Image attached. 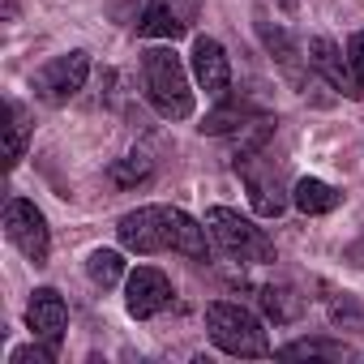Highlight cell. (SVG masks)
Returning <instances> with one entry per match:
<instances>
[{
    "label": "cell",
    "instance_id": "2e32d148",
    "mask_svg": "<svg viewBox=\"0 0 364 364\" xmlns=\"http://www.w3.org/2000/svg\"><path fill=\"white\" fill-rule=\"evenodd\" d=\"M279 355H287V360H304V355H317V360H351L355 351L347 343H330V338H300V343H287Z\"/></svg>",
    "mask_w": 364,
    "mask_h": 364
},
{
    "label": "cell",
    "instance_id": "4fadbf2b",
    "mask_svg": "<svg viewBox=\"0 0 364 364\" xmlns=\"http://www.w3.org/2000/svg\"><path fill=\"white\" fill-rule=\"evenodd\" d=\"M291 202H296L304 215H330V210L343 202V193H338L334 185H326V180H317V176H304V180H296Z\"/></svg>",
    "mask_w": 364,
    "mask_h": 364
},
{
    "label": "cell",
    "instance_id": "ba28073f",
    "mask_svg": "<svg viewBox=\"0 0 364 364\" xmlns=\"http://www.w3.org/2000/svg\"><path fill=\"white\" fill-rule=\"evenodd\" d=\"M236 167L245 171V185H249L253 210H257V215H266V219L283 215V206H287V189H283V176H279V167L266 159V171H257V159H253V154L236 159Z\"/></svg>",
    "mask_w": 364,
    "mask_h": 364
},
{
    "label": "cell",
    "instance_id": "9c48e42d",
    "mask_svg": "<svg viewBox=\"0 0 364 364\" xmlns=\"http://www.w3.org/2000/svg\"><path fill=\"white\" fill-rule=\"evenodd\" d=\"M309 69L321 73V77H326L338 95H347V99H360V95H364V86H360L351 60H347V56L334 48V39H326V35H317V39L309 43Z\"/></svg>",
    "mask_w": 364,
    "mask_h": 364
},
{
    "label": "cell",
    "instance_id": "30bf717a",
    "mask_svg": "<svg viewBox=\"0 0 364 364\" xmlns=\"http://www.w3.org/2000/svg\"><path fill=\"white\" fill-rule=\"evenodd\" d=\"M124 304H129L133 317H154V313H163V309L171 304V283H167V274L154 270V266H137V270L129 274V283H124Z\"/></svg>",
    "mask_w": 364,
    "mask_h": 364
},
{
    "label": "cell",
    "instance_id": "5bb4252c",
    "mask_svg": "<svg viewBox=\"0 0 364 364\" xmlns=\"http://www.w3.org/2000/svg\"><path fill=\"white\" fill-rule=\"evenodd\" d=\"M262 309L274 321H296L304 313V296L287 283H270V287H262Z\"/></svg>",
    "mask_w": 364,
    "mask_h": 364
},
{
    "label": "cell",
    "instance_id": "8fae6325",
    "mask_svg": "<svg viewBox=\"0 0 364 364\" xmlns=\"http://www.w3.org/2000/svg\"><path fill=\"white\" fill-rule=\"evenodd\" d=\"M26 326H31L35 338L60 347L65 326H69V309H65V300H60L56 287H39V291L31 296V304H26Z\"/></svg>",
    "mask_w": 364,
    "mask_h": 364
},
{
    "label": "cell",
    "instance_id": "8992f818",
    "mask_svg": "<svg viewBox=\"0 0 364 364\" xmlns=\"http://www.w3.org/2000/svg\"><path fill=\"white\" fill-rule=\"evenodd\" d=\"M86 73H90V56L86 52H65L56 60H48L39 73H35V95L52 107L69 103L82 86H86Z\"/></svg>",
    "mask_w": 364,
    "mask_h": 364
},
{
    "label": "cell",
    "instance_id": "7c38bea8",
    "mask_svg": "<svg viewBox=\"0 0 364 364\" xmlns=\"http://www.w3.org/2000/svg\"><path fill=\"white\" fill-rule=\"evenodd\" d=\"M193 77H198V86L210 90V95H223V90L232 86L228 52H223L219 39H210V35H198V39H193Z\"/></svg>",
    "mask_w": 364,
    "mask_h": 364
},
{
    "label": "cell",
    "instance_id": "52a82bcc",
    "mask_svg": "<svg viewBox=\"0 0 364 364\" xmlns=\"http://www.w3.org/2000/svg\"><path fill=\"white\" fill-rule=\"evenodd\" d=\"M198 5L202 0H150L141 22H137V35H146V39H180L198 22Z\"/></svg>",
    "mask_w": 364,
    "mask_h": 364
},
{
    "label": "cell",
    "instance_id": "7a4b0ae2",
    "mask_svg": "<svg viewBox=\"0 0 364 364\" xmlns=\"http://www.w3.org/2000/svg\"><path fill=\"white\" fill-rule=\"evenodd\" d=\"M141 77H146V99L154 103L159 116H167V120H189L193 116L189 73H185V65H180V56L171 48H150L141 56Z\"/></svg>",
    "mask_w": 364,
    "mask_h": 364
},
{
    "label": "cell",
    "instance_id": "d6986e66",
    "mask_svg": "<svg viewBox=\"0 0 364 364\" xmlns=\"http://www.w3.org/2000/svg\"><path fill=\"white\" fill-rule=\"evenodd\" d=\"M262 39H266V48L274 52V60H279L287 73H296V60H300V52H296V43L287 39V31H279V26L262 22Z\"/></svg>",
    "mask_w": 364,
    "mask_h": 364
},
{
    "label": "cell",
    "instance_id": "9a60e30c",
    "mask_svg": "<svg viewBox=\"0 0 364 364\" xmlns=\"http://www.w3.org/2000/svg\"><path fill=\"white\" fill-rule=\"evenodd\" d=\"M86 274H90L95 287H116L124 279V257L116 249H95L90 262H86Z\"/></svg>",
    "mask_w": 364,
    "mask_h": 364
},
{
    "label": "cell",
    "instance_id": "5b68a950",
    "mask_svg": "<svg viewBox=\"0 0 364 364\" xmlns=\"http://www.w3.org/2000/svg\"><path fill=\"white\" fill-rule=\"evenodd\" d=\"M5 232H9V240H14L35 266L48 262V253H52V232H48V219H43V210H39L35 202L14 198V202L5 206Z\"/></svg>",
    "mask_w": 364,
    "mask_h": 364
},
{
    "label": "cell",
    "instance_id": "e0dca14e",
    "mask_svg": "<svg viewBox=\"0 0 364 364\" xmlns=\"http://www.w3.org/2000/svg\"><path fill=\"white\" fill-rule=\"evenodd\" d=\"M26 137H31V120H26V107L22 103H9V124H5V159H9V167H18L22 163V154H26Z\"/></svg>",
    "mask_w": 364,
    "mask_h": 364
},
{
    "label": "cell",
    "instance_id": "ac0fdd59",
    "mask_svg": "<svg viewBox=\"0 0 364 364\" xmlns=\"http://www.w3.org/2000/svg\"><path fill=\"white\" fill-rule=\"evenodd\" d=\"M253 116V107L249 103H240V99H232V103H223L219 112H210L206 116V124H202V133H228V129H245V120Z\"/></svg>",
    "mask_w": 364,
    "mask_h": 364
},
{
    "label": "cell",
    "instance_id": "cb8c5ba5",
    "mask_svg": "<svg viewBox=\"0 0 364 364\" xmlns=\"http://www.w3.org/2000/svg\"><path fill=\"white\" fill-rule=\"evenodd\" d=\"M274 5H279V9H287V14H291V9H296V5H300V0H274Z\"/></svg>",
    "mask_w": 364,
    "mask_h": 364
},
{
    "label": "cell",
    "instance_id": "7402d4cb",
    "mask_svg": "<svg viewBox=\"0 0 364 364\" xmlns=\"http://www.w3.org/2000/svg\"><path fill=\"white\" fill-rule=\"evenodd\" d=\"M347 60H351V69H355V77H360V86H364V31L351 35V43H347Z\"/></svg>",
    "mask_w": 364,
    "mask_h": 364
},
{
    "label": "cell",
    "instance_id": "277c9868",
    "mask_svg": "<svg viewBox=\"0 0 364 364\" xmlns=\"http://www.w3.org/2000/svg\"><path fill=\"white\" fill-rule=\"evenodd\" d=\"M206 228H210V236L223 245L228 257H236V262H253V266L274 262V240H270L262 228H253L240 210L210 206V210H206Z\"/></svg>",
    "mask_w": 364,
    "mask_h": 364
},
{
    "label": "cell",
    "instance_id": "603a6c76",
    "mask_svg": "<svg viewBox=\"0 0 364 364\" xmlns=\"http://www.w3.org/2000/svg\"><path fill=\"white\" fill-rule=\"evenodd\" d=\"M347 257H351V262H355V266H364V236H360V240H355V245H351V249H347Z\"/></svg>",
    "mask_w": 364,
    "mask_h": 364
},
{
    "label": "cell",
    "instance_id": "3957f363",
    "mask_svg": "<svg viewBox=\"0 0 364 364\" xmlns=\"http://www.w3.org/2000/svg\"><path fill=\"white\" fill-rule=\"evenodd\" d=\"M206 330H210V343H215L219 351H228V355H249V360L270 355L266 326H262L249 309H240V304H232V300L206 304Z\"/></svg>",
    "mask_w": 364,
    "mask_h": 364
},
{
    "label": "cell",
    "instance_id": "6da1fadb",
    "mask_svg": "<svg viewBox=\"0 0 364 364\" xmlns=\"http://www.w3.org/2000/svg\"><path fill=\"white\" fill-rule=\"evenodd\" d=\"M116 236L129 253H185V257H206V232L198 219H189L176 206H141L129 210L116 223Z\"/></svg>",
    "mask_w": 364,
    "mask_h": 364
},
{
    "label": "cell",
    "instance_id": "44dd1931",
    "mask_svg": "<svg viewBox=\"0 0 364 364\" xmlns=\"http://www.w3.org/2000/svg\"><path fill=\"white\" fill-rule=\"evenodd\" d=\"M56 360V347L52 343H31V347H18V351H9V364H52Z\"/></svg>",
    "mask_w": 364,
    "mask_h": 364
},
{
    "label": "cell",
    "instance_id": "ffe728a7",
    "mask_svg": "<svg viewBox=\"0 0 364 364\" xmlns=\"http://www.w3.org/2000/svg\"><path fill=\"white\" fill-rule=\"evenodd\" d=\"M150 176V159L146 154H129V159H120V163H112V180L116 185H137V180H146Z\"/></svg>",
    "mask_w": 364,
    "mask_h": 364
}]
</instances>
